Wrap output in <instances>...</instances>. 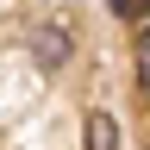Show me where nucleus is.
Returning a JSON list of instances; mask_svg holds the SVG:
<instances>
[{
  "label": "nucleus",
  "mask_w": 150,
  "mask_h": 150,
  "mask_svg": "<svg viewBox=\"0 0 150 150\" xmlns=\"http://www.w3.org/2000/svg\"><path fill=\"white\" fill-rule=\"evenodd\" d=\"M25 44H31V56H38V69H63L69 56H75V38H69L63 19H38Z\"/></svg>",
  "instance_id": "f257e3e1"
},
{
  "label": "nucleus",
  "mask_w": 150,
  "mask_h": 150,
  "mask_svg": "<svg viewBox=\"0 0 150 150\" xmlns=\"http://www.w3.org/2000/svg\"><path fill=\"white\" fill-rule=\"evenodd\" d=\"M88 150H119V125H112V112H88Z\"/></svg>",
  "instance_id": "f03ea898"
},
{
  "label": "nucleus",
  "mask_w": 150,
  "mask_h": 150,
  "mask_svg": "<svg viewBox=\"0 0 150 150\" xmlns=\"http://www.w3.org/2000/svg\"><path fill=\"white\" fill-rule=\"evenodd\" d=\"M138 81L150 88V38H144V44H138Z\"/></svg>",
  "instance_id": "7ed1b4c3"
}]
</instances>
